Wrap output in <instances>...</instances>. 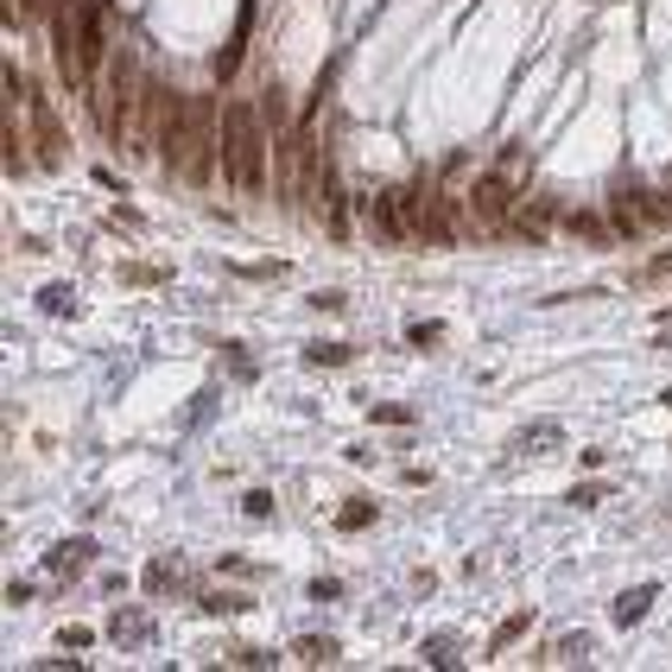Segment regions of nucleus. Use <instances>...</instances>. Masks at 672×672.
<instances>
[{"label": "nucleus", "mask_w": 672, "mask_h": 672, "mask_svg": "<svg viewBox=\"0 0 672 672\" xmlns=\"http://www.w3.org/2000/svg\"><path fill=\"white\" fill-rule=\"evenodd\" d=\"M223 172H229V184L235 191H248V197L267 191L273 140H267V121H260L254 102H229L223 108Z\"/></svg>", "instance_id": "obj_1"}, {"label": "nucleus", "mask_w": 672, "mask_h": 672, "mask_svg": "<svg viewBox=\"0 0 672 672\" xmlns=\"http://www.w3.org/2000/svg\"><path fill=\"white\" fill-rule=\"evenodd\" d=\"M140 89H147V77L133 71V57L128 52H115L108 57V71H102V83H96V121H102V133H108V147H121V153H133L128 140H133V108H140Z\"/></svg>", "instance_id": "obj_2"}, {"label": "nucleus", "mask_w": 672, "mask_h": 672, "mask_svg": "<svg viewBox=\"0 0 672 672\" xmlns=\"http://www.w3.org/2000/svg\"><path fill=\"white\" fill-rule=\"evenodd\" d=\"M216 159H223V115L191 96V133H184V178L191 184H209L216 178Z\"/></svg>", "instance_id": "obj_3"}, {"label": "nucleus", "mask_w": 672, "mask_h": 672, "mask_svg": "<svg viewBox=\"0 0 672 672\" xmlns=\"http://www.w3.org/2000/svg\"><path fill=\"white\" fill-rule=\"evenodd\" d=\"M77 7L83 0H57L52 7V52H57V71H64V83L71 89H89V77H83V39H77Z\"/></svg>", "instance_id": "obj_4"}, {"label": "nucleus", "mask_w": 672, "mask_h": 672, "mask_svg": "<svg viewBox=\"0 0 672 672\" xmlns=\"http://www.w3.org/2000/svg\"><path fill=\"white\" fill-rule=\"evenodd\" d=\"M514 172H483V178L469 184V216L483 223V229H508V216H514Z\"/></svg>", "instance_id": "obj_5"}, {"label": "nucleus", "mask_w": 672, "mask_h": 672, "mask_svg": "<svg viewBox=\"0 0 672 672\" xmlns=\"http://www.w3.org/2000/svg\"><path fill=\"white\" fill-rule=\"evenodd\" d=\"M609 209H616V235H628V241H635V235H647V229H660V223H672V204H653V197H647V191H635V184H628V191H616V197H609Z\"/></svg>", "instance_id": "obj_6"}, {"label": "nucleus", "mask_w": 672, "mask_h": 672, "mask_svg": "<svg viewBox=\"0 0 672 672\" xmlns=\"http://www.w3.org/2000/svg\"><path fill=\"white\" fill-rule=\"evenodd\" d=\"M26 108H32V128H39V165H45V172H57V165L71 159V140H64V128H57L52 102H45L39 89H26Z\"/></svg>", "instance_id": "obj_7"}, {"label": "nucleus", "mask_w": 672, "mask_h": 672, "mask_svg": "<svg viewBox=\"0 0 672 672\" xmlns=\"http://www.w3.org/2000/svg\"><path fill=\"white\" fill-rule=\"evenodd\" d=\"M368 209H375V229H381V241H393V248H407V241H413V229H407V209H400V191H381Z\"/></svg>", "instance_id": "obj_8"}, {"label": "nucleus", "mask_w": 672, "mask_h": 672, "mask_svg": "<svg viewBox=\"0 0 672 672\" xmlns=\"http://www.w3.org/2000/svg\"><path fill=\"white\" fill-rule=\"evenodd\" d=\"M508 229L527 235V241H545V229H552V216H545L540 204H514V216H508Z\"/></svg>", "instance_id": "obj_9"}, {"label": "nucleus", "mask_w": 672, "mask_h": 672, "mask_svg": "<svg viewBox=\"0 0 672 672\" xmlns=\"http://www.w3.org/2000/svg\"><path fill=\"white\" fill-rule=\"evenodd\" d=\"M653 596H660V590H653V584H641V590H628V596H621V603H616V621H621V628H628V621H641Z\"/></svg>", "instance_id": "obj_10"}, {"label": "nucleus", "mask_w": 672, "mask_h": 672, "mask_svg": "<svg viewBox=\"0 0 672 672\" xmlns=\"http://www.w3.org/2000/svg\"><path fill=\"white\" fill-rule=\"evenodd\" d=\"M565 223H571V229H577V235H590V241H609V235H616V223H603L596 209H571Z\"/></svg>", "instance_id": "obj_11"}, {"label": "nucleus", "mask_w": 672, "mask_h": 672, "mask_svg": "<svg viewBox=\"0 0 672 672\" xmlns=\"http://www.w3.org/2000/svg\"><path fill=\"white\" fill-rule=\"evenodd\" d=\"M336 527H343V533H362V527H375V501H349V508L336 514Z\"/></svg>", "instance_id": "obj_12"}, {"label": "nucleus", "mask_w": 672, "mask_h": 672, "mask_svg": "<svg viewBox=\"0 0 672 672\" xmlns=\"http://www.w3.org/2000/svg\"><path fill=\"white\" fill-rule=\"evenodd\" d=\"M299 660H311V666H324V660H336V641H324V635H311V641H299Z\"/></svg>", "instance_id": "obj_13"}, {"label": "nucleus", "mask_w": 672, "mask_h": 672, "mask_svg": "<svg viewBox=\"0 0 672 672\" xmlns=\"http://www.w3.org/2000/svg\"><path fill=\"white\" fill-rule=\"evenodd\" d=\"M311 362L317 368H343L349 362V349H343V343H311Z\"/></svg>", "instance_id": "obj_14"}, {"label": "nucleus", "mask_w": 672, "mask_h": 672, "mask_svg": "<svg viewBox=\"0 0 672 672\" xmlns=\"http://www.w3.org/2000/svg\"><path fill=\"white\" fill-rule=\"evenodd\" d=\"M83 559H89V545H77V540H71V545H57V571H77Z\"/></svg>", "instance_id": "obj_15"}, {"label": "nucleus", "mask_w": 672, "mask_h": 672, "mask_svg": "<svg viewBox=\"0 0 672 672\" xmlns=\"http://www.w3.org/2000/svg\"><path fill=\"white\" fill-rule=\"evenodd\" d=\"M121 280L128 285H159L165 273H159V267H121Z\"/></svg>", "instance_id": "obj_16"}, {"label": "nucleus", "mask_w": 672, "mask_h": 672, "mask_svg": "<svg viewBox=\"0 0 672 672\" xmlns=\"http://www.w3.org/2000/svg\"><path fill=\"white\" fill-rule=\"evenodd\" d=\"M241 508H248V514H254V520H267V514H273V495H248V501H241Z\"/></svg>", "instance_id": "obj_17"}, {"label": "nucleus", "mask_w": 672, "mask_h": 672, "mask_svg": "<svg viewBox=\"0 0 672 672\" xmlns=\"http://www.w3.org/2000/svg\"><path fill=\"white\" fill-rule=\"evenodd\" d=\"M641 280H672V254H660V260H647V267H641Z\"/></svg>", "instance_id": "obj_18"}, {"label": "nucleus", "mask_w": 672, "mask_h": 672, "mask_svg": "<svg viewBox=\"0 0 672 672\" xmlns=\"http://www.w3.org/2000/svg\"><path fill=\"white\" fill-rule=\"evenodd\" d=\"M520 635H527V616H514V621H508V628H501V635H495V647H508V641H520Z\"/></svg>", "instance_id": "obj_19"}, {"label": "nucleus", "mask_w": 672, "mask_h": 672, "mask_svg": "<svg viewBox=\"0 0 672 672\" xmlns=\"http://www.w3.org/2000/svg\"><path fill=\"white\" fill-rule=\"evenodd\" d=\"M666 204H672V197H666Z\"/></svg>", "instance_id": "obj_20"}]
</instances>
